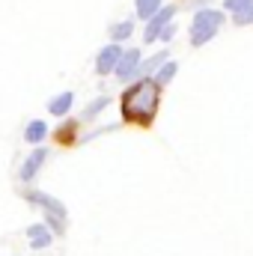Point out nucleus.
<instances>
[{
    "instance_id": "1",
    "label": "nucleus",
    "mask_w": 253,
    "mask_h": 256,
    "mask_svg": "<svg viewBox=\"0 0 253 256\" xmlns=\"http://www.w3.org/2000/svg\"><path fill=\"white\" fill-rule=\"evenodd\" d=\"M158 98H161V86L152 80V78H143V80H134L122 92L120 104H122V120L134 122V126H149L155 120V110H158Z\"/></svg>"
},
{
    "instance_id": "3",
    "label": "nucleus",
    "mask_w": 253,
    "mask_h": 256,
    "mask_svg": "<svg viewBox=\"0 0 253 256\" xmlns=\"http://www.w3.org/2000/svg\"><path fill=\"white\" fill-rule=\"evenodd\" d=\"M176 12H179V6H173V3H167L155 18H149L146 24H143V45H152L158 36H161V30L164 27H170L173 24V18H176Z\"/></svg>"
},
{
    "instance_id": "8",
    "label": "nucleus",
    "mask_w": 253,
    "mask_h": 256,
    "mask_svg": "<svg viewBox=\"0 0 253 256\" xmlns=\"http://www.w3.org/2000/svg\"><path fill=\"white\" fill-rule=\"evenodd\" d=\"M164 63H170V51H167V48L155 51L152 57H143V63H140V72H137V80H143V78H155V72H158V68H161Z\"/></svg>"
},
{
    "instance_id": "10",
    "label": "nucleus",
    "mask_w": 253,
    "mask_h": 256,
    "mask_svg": "<svg viewBox=\"0 0 253 256\" xmlns=\"http://www.w3.org/2000/svg\"><path fill=\"white\" fill-rule=\"evenodd\" d=\"M72 104H74V92H72V90H66V92L54 96V98L48 102V114L66 120V116H68V110H72Z\"/></svg>"
},
{
    "instance_id": "5",
    "label": "nucleus",
    "mask_w": 253,
    "mask_h": 256,
    "mask_svg": "<svg viewBox=\"0 0 253 256\" xmlns=\"http://www.w3.org/2000/svg\"><path fill=\"white\" fill-rule=\"evenodd\" d=\"M24 200L30 202V206H39L45 214H57V218H68V212H66V206L57 200V196H51L48 191H27L24 194Z\"/></svg>"
},
{
    "instance_id": "6",
    "label": "nucleus",
    "mask_w": 253,
    "mask_h": 256,
    "mask_svg": "<svg viewBox=\"0 0 253 256\" xmlns=\"http://www.w3.org/2000/svg\"><path fill=\"white\" fill-rule=\"evenodd\" d=\"M122 45H114V42H108L98 54H96V74H102V78H108V74H114L116 72V63H120V57H122Z\"/></svg>"
},
{
    "instance_id": "19",
    "label": "nucleus",
    "mask_w": 253,
    "mask_h": 256,
    "mask_svg": "<svg viewBox=\"0 0 253 256\" xmlns=\"http://www.w3.org/2000/svg\"><path fill=\"white\" fill-rule=\"evenodd\" d=\"M232 24H236V27H250L253 24V6L244 9V12H238V15H232Z\"/></svg>"
},
{
    "instance_id": "7",
    "label": "nucleus",
    "mask_w": 253,
    "mask_h": 256,
    "mask_svg": "<svg viewBox=\"0 0 253 256\" xmlns=\"http://www.w3.org/2000/svg\"><path fill=\"white\" fill-rule=\"evenodd\" d=\"M45 161H48V149H45V146H36V149L24 158V164H21V170H18L21 182H33V179L39 176V170H42Z\"/></svg>"
},
{
    "instance_id": "14",
    "label": "nucleus",
    "mask_w": 253,
    "mask_h": 256,
    "mask_svg": "<svg viewBox=\"0 0 253 256\" xmlns=\"http://www.w3.org/2000/svg\"><path fill=\"white\" fill-rule=\"evenodd\" d=\"M108 104H110V98H108V96H98V98H92V102H90V104L80 110V122H90V120H96V116H98V114H102Z\"/></svg>"
},
{
    "instance_id": "12",
    "label": "nucleus",
    "mask_w": 253,
    "mask_h": 256,
    "mask_svg": "<svg viewBox=\"0 0 253 256\" xmlns=\"http://www.w3.org/2000/svg\"><path fill=\"white\" fill-rule=\"evenodd\" d=\"M164 9V0H134V15L146 24L149 18H155Z\"/></svg>"
},
{
    "instance_id": "9",
    "label": "nucleus",
    "mask_w": 253,
    "mask_h": 256,
    "mask_svg": "<svg viewBox=\"0 0 253 256\" xmlns=\"http://www.w3.org/2000/svg\"><path fill=\"white\" fill-rule=\"evenodd\" d=\"M27 242H30L33 250H45V248H51L54 236H51V230L45 224H30L27 226Z\"/></svg>"
},
{
    "instance_id": "2",
    "label": "nucleus",
    "mask_w": 253,
    "mask_h": 256,
    "mask_svg": "<svg viewBox=\"0 0 253 256\" xmlns=\"http://www.w3.org/2000/svg\"><path fill=\"white\" fill-rule=\"evenodd\" d=\"M224 21H226V12H224V9H214V6L196 9L194 18H190V33H188L190 48H202L206 42H212V39L220 33Z\"/></svg>"
},
{
    "instance_id": "15",
    "label": "nucleus",
    "mask_w": 253,
    "mask_h": 256,
    "mask_svg": "<svg viewBox=\"0 0 253 256\" xmlns=\"http://www.w3.org/2000/svg\"><path fill=\"white\" fill-rule=\"evenodd\" d=\"M176 74H179V63H176V60H170V63H164L158 72H155V78H152V80H155V84L164 90V86H167V84H170Z\"/></svg>"
},
{
    "instance_id": "20",
    "label": "nucleus",
    "mask_w": 253,
    "mask_h": 256,
    "mask_svg": "<svg viewBox=\"0 0 253 256\" xmlns=\"http://www.w3.org/2000/svg\"><path fill=\"white\" fill-rule=\"evenodd\" d=\"M176 33H179V27H176V24H170V27H164V30H161V36H158V39H161V42L167 45V42H170V39H173Z\"/></svg>"
},
{
    "instance_id": "13",
    "label": "nucleus",
    "mask_w": 253,
    "mask_h": 256,
    "mask_svg": "<svg viewBox=\"0 0 253 256\" xmlns=\"http://www.w3.org/2000/svg\"><path fill=\"white\" fill-rule=\"evenodd\" d=\"M24 140L33 143V146H39L42 140H48V122H42V120L27 122V128H24Z\"/></svg>"
},
{
    "instance_id": "16",
    "label": "nucleus",
    "mask_w": 253,
    "mask_h": 256,
    "mask_svg": "<svg viewBox=\"0 0 253 256\" xmlns=\"http://www.w3.org/2000/svg\"><path fill=\"white\" fill-rule=\"evenodd\" d=\"M48 230H51V236H66V224H68V218H57V214H45V220H42Z\"/></svg>"
},
{
    "instance_id": "18",
    "label": "nucleus",
    "mask_w": 253,
    "mask_h": 256,
    "mask_svg": "<svg viewBox=\"0 0 253 256\" xmlns=\"http://www.w3.org/2000/svg\"><path fill=\"white\" fill-rule=\"evenodd\" d=\"M250 6L253 0H224V12H230V15H238V12H244Z\"/></svg>"
},
{
    "instance_id": "4",
    "label": "nucleus",
    "mask_w": 253,
    "mask_h": 256,
    "mask_svg": "<svg viewBox=\"0 0 253 256\" xmlns=\"http://www.w3.org/2000/svg\"><path fill=\"white\" fill-rule=\"evenodd\" d=\"M140 63H143V51H140V48H126L114 74H116L122 84H134V80H137V72H140Z\"/></svg>"
},
{
    "instance_id": "11",
    "label": "nucleus",
    "mask_w": 253,
    "mask_h": 256,
    "mask_svg": "<svg viewBox=\"0 0 253 256\" xmlns=\"http://www.w3.org/2000/svg\"><path fill=\"white\" fill-rule=\"evenodd\" d=\"M108 36H110V42H114V45L128 42V39L134 36V21H131V18H122V21L110 24V27H108Z\"/></svg>"
},
{
    "instance_id": "17",
    "label": "nucleus",
    "mask_w": 253,
    "mask_h": 256,
    "mask_svg": "<svg viewBox=\"0 0 253 256\" xmlns=\"http://www.w3.org/2000/svg\"><path fill=\"white\" fill-rule=\"evenodd\" d=\"M78 122H80V120H63V126L57 131V140H60V143H72L74 134H78Z\"/></svg>"
}]
</instances>
